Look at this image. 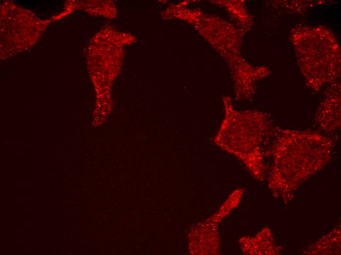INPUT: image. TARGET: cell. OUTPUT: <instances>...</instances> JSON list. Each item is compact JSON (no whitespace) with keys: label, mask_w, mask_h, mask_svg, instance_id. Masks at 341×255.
I'll use <instances>...</instances> for the list:
<instances>
[{"label":"cell","mask_w":341,"mask_h":255,"mask_svg":"<svg viewBox=\"0 0 341 255\" xmlns=\"http://www.w3.org/2000/svg\"><path fill=\"white\" fill-rule=\"evenodd\" d=\"M231 144L256 172L263 171L260 145L269 137L273 120L266 113L234 114L229 122Z\"/></svg>","instance_id":"7a4b0ae2"},{"label":"cell","mask_w":341,"mask_h":255,"mask_svg":"<svg viewBox=\"0 0 341 255\" xmlns=\"http://www.w3.org/2000/svg\"><path fill=\"white\" fill-rule=\"evenodd\" d=\"M340 100L327 99L315 115V123L318 129L330 134L341 128Z\"/></svg>","instance_id":"3957f363"},{"label":"cell","mask_w":341,"mask_h":255,"mask_svg":"<svg viewBox=\"0 0 341 255\" xmlns=\"http://www.w3.org/2000/svg\"><path fill=\"white\" fill-rule=\"evenodd\" d=\"M274 163L271 181L281 184L303 180L324 166L334 143L331 137L311 130L273 127L270 136Z\"/></svg>","instance_id":"6da1fadb"}]
</instances>
